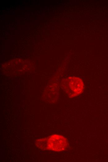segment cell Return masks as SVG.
I'll return each mask as SVG.
<instances>
[{"instance_id":"cell-1","label":"cell","mask_w":108,"mask_h":162,"mask_svg":"<svg viewBox=\"0 0 108 162\" xmlns=\"http://www.w3.org/2000/svg\"><path fill=\"white\" fill-rule=\"evenodd\" d=\"M40 149L60 151L65 150L68 146V141L64 136L53 135L41 139L37 143Z\"/></svg>"},{"instance_id":"cell-2","label":"cell","mask_w":108,"mask_h":162,"mask_svg":"<svg viewBox=\"0 0 108 162\" xmlns=\"http://www.w3.org/2000/svg\"><path fill=\"white\" fill-rule=\"evenodd\" d=\"M67 84L69 93L73 97L77 96L83 92L84 84L82 80L80 78L71 77L69 79Z\"/></svg>"}]
</instances>
